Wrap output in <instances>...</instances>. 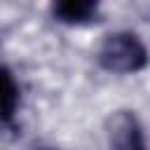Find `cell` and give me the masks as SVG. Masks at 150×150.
Here are the masks:
<instances>
[{
	"instance_id": "cell-1",
	"label": "cell",
	"mask_w": 150,
	"mask_h": 150,
	"mask_svg": "<svg viewBox=\"0 0 150 150\" xmlns=\"http://www.w3.org/2000/svg\"><path fill=\"white\" fill-rule=\"evenodd\" d=\"M98 61L105 70L112 73H136L148 63V52L138 40V35L120 30L105 35L98 49Z\"/></svg>"
},
{
	"instance_id": "cell-3",
	"label": "cell",
	"mask_w": 150,
	"mask_h": 150,
	"mask_svg": "<svg viewBox=\"0 0 150 150\" xmlns=\"http://www.w3.org/2000/svg\"><path fill=\"white\" fill-rule=\"evenodd\" d=\"M96 14V5L87 0H66L54 5V16L63 23H84Z\"/></svg>"
},
{
	"instance_id": "cell-5",
	"label": "cell",
	"mask_w": 150,
	"mask_h": 150,
	"mask_svg": "<svg viewBox=\"0 0 150 150\" xmlns=\"http://www.w3.org/2000/svg\"><path fill=\"white\" fill-rule=\"evenodd\" d=\"M35 150H49V148H35Z\"/></svg>"
},
{
	"instance_id": "cell-2",
	"label": "cell",
	"mask_w": 150,
	"mask_h": 150,
	"mask_svg": "<svg viewBox=\"0 0 150 150\" xmlns=\"http://www.w3.org/2000/svg\"><path fill=\"white\" fill-rule=\"evenodd\" d=\"M108 143H110V150H145L143 131L131 112L120 110L110 117Z\"/></svg>"
},
{
	"instance_id": "cell-4",
	"label": "cell",
	"mask_w": 150,
	"mask_h": 150,
	"mask_svg": "<svg viewBox=\"0 0 150 150\" xmlns=\"http://www.w3.org/2000/svg\"><path fill=\"white\" fill-rule=\"evenodd\" d=\"M16 98H19V87L14 84L12 73L5 70V108H2V117H5V122L12 120V115H14V110H16Z\"/></svg>"
}]
</instances>
